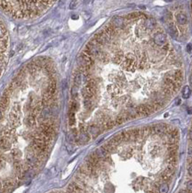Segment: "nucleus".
I'll list each match as a JSON object with an SVG mask.
<instances>
[{"label": "nucleus", "mask_w": 192, "mask_h": 193, "mask_svg": "<svg viewBox=\"0 0 192 193\" xmlns=\"http://www.w3.org/2000/svg\"><path fill=\"white\" fill-rule=\"evenodd\" d=\"M110 35L105 31V30H103V31H101V32H99V33H97L95 36H94V40L99 44V45H104V44H106V43H108V42H110Z\"/></svg>", "instance_id": "f257e3e1"}, {"label": "nucleus", "mask_w": 192, "mask_h": 193, "mask_svg": "<svg viewBox=\"0 0 192 193\" xmlns=\"http://www.w3.org/2000/svg\"><path fill=\"white\" fill-rule=\"evenodd\" d=\"M26 162L28 166L30 167H37L39 162V159H38V157L31 150V152L28 153L26 156Z\"/></svg>", "instance_id": "f03ea898"}, {"label": "nucleus", "mask_w": 192, "mask_h": 193, "mask_svg": "<svg viewBox=\"0 0 192 193\" xmlns=\"http://www.w3.org/2000/svg\"><path fill=\"white\" fill-rule=\"evenodd\" d=\"M154 42H155L156 45H160V46L164 45L165 44V42H166V37H165V35L164 33H158V34H156L155 37H154Z\"/></svg>", "instance_id": "7ed1b4c3"}, {"label": "nucleus", "mask_w": 192, "mask_h": 193, "mask_svg": "<svg viewBox=\"0 0 192 193\" xmlns=\"http://www.w3.org/2000/svg\"><path fill=\"white\" fill-rule=\"evenodd\" d=\"M9 120L10 123L12 124V126L13 127H17L20 124V120H19V115L17 111H13L10 113L9 115Z\"/></svg>", "instance_id": "20e7f679"}, {"label": "nucleus", "mask_w": 192, "mask_h": 193, "mask_svg": "<svg viewBox=\"0 0 192 193\" xmlns=\"http://www.w3.org/2000/svg\"><path fill=\"white\" fill-rule=\"evenodd\" d=\"M153 128H154V133L156 134H164L165 132L168 131L169 127L165 125V124H159V125H155L153 126Z\"/></svg>", "instance_id": "39448f33"}, {"label": "nucleus", "mask_w": 192, "mask_h": 193, "mask_svg": "<svg viewBox=\"0 0 192 193\" xmlns=\"http://www.w3.org/2000/svg\"><path fill=\"white\" fill-rule=\"evenodd\" d=\"M136 110H137L138 114L141 115V116H148V115L150 114V112H149V109H148L147 104L140 105V106H138V107L136 108Z\"/></svg>", "instance_id": "423d86ee"}, {"label": "nucleus", "mask_w": 192, "mask_h": 193, "mask_svg": "<svg viewBox=\"0 0 192 193\" xmlns=\"http://www.w3.org/2000/svg\"><path fill=\"white\" fill-rule=\"evenodd\" d=\"M111 24L115 27V28H120L123 26L124 24V20L122 17H114V18L112 19V22H111Z\"/></svg>", "instance_id": "0eeeda50"}, {"label": "nucleus", "mask_w": 192, "mask_h": 193, "mask_svg": "<svg viewBox=\"0 0 192 193\" xmlns=\"http://www.w3.org/2000/svg\"><path fill=\"white\" fill-rule=\"evenodd\" d=\"M94 153L96 154V156H97V157H99V159H103V157H107V155H108L109 152L105 150V148H104V147L102 146V147L97 149V150L94 151Z\"/></svg>", "instance_id": "6e6552de"}, {"label": "nucleus", "mask_w": 192, "mask_h": 193, "mask_svg": "<svg viewBox=\"0 0 192 193\" xmlns=\"http://www.w3.org/2000/svg\"><path fill=\"white\" fill-rule=\"evenodd\" d=\"M130 134H131V140H133V141H135V140H138L142 137L141 129L135 128V129L130 130Z\"/></svg>", "instance_id": "1a4fd4ad"}, {"label": "nucleus", "mask_w": 192, "mask_h": 193, "mask_svg": "<svg viewBox=\"0 0 192 193\" xmlns=\"http://www.w3.org/2000/svg\"><path fill=\"white\" fill-rule=\"evenodd\" d=\"M9 104V97L3 95L0 99V109L1 110H5Z\"/></svg>", "instance_id": "9d476101"}, {"label": "nucleus", "mask_w": 192, "mask_h": 193, "mask_svg": "<svg viewBox=\"0 0 192 193\" xmlns=\"http://www.w3.org/2000/svg\"><path fill=\"white\" fill-rule=\"evenodd\" d=\"M26 123H27V125H28L29 127H34L35 125H36V115H35L34 113L30 114V115L28 117V118H27V120H26Z\"/></svg>", "instance_id": "9b49d317"}, {"label": "nucleus", "mask_w": 192, "mask_h": 193, "mask_svg": "<svg viewBox=\"0 0 192 193\" xmlns=\"http://www.w3.org/2000/svg\"><path fill=\"white\" fill-rule=\"evenodd\" d=\"M88 134H91L92 136L95 137V136H97L100 134V128L97 126H94V125L90 126L88 127Z\"/></svg>", "instance_id": "f8f14e48"}, {"label": "nucleus", "mask_w": 192, "mask_h": 193, "mask_svg": "<svg viewBox=\"0 0 192 193\" xmlns=\"http://www.w3.org/2000/svg\"><path fill=\"white\" fill-rule=\"evenodd\" d=\"M176 18H177V22H178L179 24H181V25H184V24H186L187 22H188L187 16H186L185 14H183V13H179V14H177Z\"/></svg>", "instance_id": "ddd939ff"}, {"label": "nucleus", "mask_w": 192, "mask_h": 193, "mask_svg": "<svg viewBox=\"0 0 192 193\" xmlns=\"http://www.w3.org/2000/svg\"><path fill=\"white\" fill-rule=\"evenodd\" d=\"M156 26V21L153 18H149L145 21V27L149 29H154Z\"/></svg>", "instance_id": "4468645a"}, {"label": "nucleus", "mask_w": 192, "mask_h": 193, "mask_svg": "<svg viewBox=\"0 0 192 193\" xmlns=\"http://www.w3.org/2000/svg\"><path fill=\"white\" fill-rule=\"evenodd\" d=\"M1 184H2V189L9 190L13 186L14 182L13 180H6V181H4L3 183H1Z\"/></svg>", "instance_id": "2eb2a0df"}, {"label": "nucleus", "mask_w": 192, "mask_h": 193, "mask_svg": "<svg viewBox=\"0 0 192 193\" xmlns=\"http://www.w3.org/2000/svg\"><path fill=\"white\" fill-rule=\"evenodd\" d=\"M168 31H169V33H170V35H171L172 37H173V38L177 37L178 32H177L176 27L174 26L172 23V24H169V26H168Z\"/></svg>", "instance_id": "dca6fc26"}, {"label": "nucleus", "mask_w": 192, "mask_h": 193, "mask_svg": "<svg viewBox=\"0 0 192 193\" xmlns=\"http://www.w3.org/2000/svg\"><path fill=\"white\" fill-rule=\"evenodd\" d=\"M68 124H69V126H74L76 124L75 113L72 110H71L68 113Z\"/></svg>", "instance_id": "f3484780"}, {"label": "nucleus", "mask_w": 192, "mask_h": 193, "mask_svg": "<svg viewBox=\"0 0 192 193\" xmlns=\"http://www.w3.org/2000/svg\"><path fill=\"white\" fill-rule=\"evenodd\" d=\"M123 138V141H131V134L130 131H123L120 133Z\"/></svg>", "instance_id": "a211bd4d"}, {"label": "nucleus", "mask_w": 192, "mask_h": 193, "mask_svg": "<svg viewBox=\"0 0 192 193\" xmlns=\"http://www.w3.org/2000/svg\"><path fill=\"white\" fill-rule=\"evenodd\" d=\"M103 147L105 148V150L108 151V152H111V151H113L114 150H115V148H116V145H114L113 143H111L110 141L107 143H105L103 145Z\"/></svg>", "instance_id": "6ab92c4d"}, {"label": "nucleus", "mask_w": 192, "mask_h": 193, "mask_svg": "<svg viewBox=\"0 0 192 193\" xmlns=\"http://www.w3.org/2000/svg\"><path fill=\"white\" fill-rule=\"evenodd\" d=\"M190 94H191V92H190L189 87L188 85L184 86V88H183V90H182V97H183L184 99H188V98L190 96Z\"/></svg>", "instance_id": "aec40b11"}, {"label": "nucleus", "mask_w": 192, "mask_h": 193, "mask_svg": "<svg viewBox=\"0 0 192 193\" xmlns=\"http://www.w3.org/2000/svg\"><path fill=\"white\" fill-rule=\"evenodd\" d=\"M79 140L81 143H87L89 141V136L86 133H84V132H81L80 134V136H79Z\"/></svg>", "instance_id": "412c9836"}, {"label": "nucleus", "mask_w": 192, "mask_h": 193, "mask_svg": "<svg viewBox=\"0 0 192 193\" xmlns=\"http://www.w3.org/2000/svg\"><path fill=\"white\" fill-rule=\"evenodd\" d=\"M81 80H82V75H81V72H77L75 77H74V82H75V85L77 86L81 84Z\"/></svg>", "instance_id": "4be33fe9"}, {"label": "nucleus", "mask_w": 192, "mask_h": 193, "mask_svg": "<svg viewBox=\"0 0 192 193\" xmlns=\"http://www.w3.org/2000/svg\"><path fill=\"white\" fill-rule=\"evenodd\" d=\"M114 126H116V123L113 120H108L107 122H105V124H104V127H105L106 129H111L114 127Z\"/></svg>", "instance_id": "5701e85b"}, {"label": "nucleus", "mask_w": 192, "mask_h": 193, "mask_svg": "<svg viewBox=\"0 0 192 193\" xmlns=\"http://www.w3.org/2000/svg\"><path fill=\"white\" fill-rule=\"evenodd\" d=\"M170 178H171V173H168V172H166L165 170V172H164V173H161V179H162L163 181L167 182V181H169V180H170Z\"/></svg>", "instance_id": "b1692460"}, {"label": "nucleus", "mask_w": 192, "mask_h": 193, "mask_svg": "<svg viewBox=\"0 0 192 193\" xmlns=\"http://www.w3.org/2000/svg\"><path fill=\"white\" fill-rule=\"evenodd\" d=\"M167 162L169 163V165H172L174 166L177 163V159H176V156H169L168 159H167Z\"/></svg>", "instance_id": "393cba45"}, {"label": "nucleus", "mask_w": 192, "mask_h": 193, "mask_svg": "<svg viewBox=\"0 0 192 193\" xmlns=\"http://www.w3.org/2000/svg\"><path fill=\"white\" fill-rule=\"evenodd\" d=\"M142 13H129L127 16H126V18L128 19V20H134V19H137L138 17L141 15Z\"/></svg>", "instance_id": "a878e982"}, {"label": "nucleus", "mask_w": 192, "mask_h": 193, "mask_svg": "<svg viewBox=\"0 0 192 193\" xmlns=\"http://www.w3.org/2000/svg\"><path fill=\"white\" fill-rule=\"evenodd\" d=\"M113 141L117 143V144H118L119 143H121L122 141H123V138H122V135H121V134H116L113 138H111Z\"/></svg>", "instance_id": "bb28decb"}, {"label": "nucleus", "mask_w": 192, "mask_h": 193, "mask_svg": "<svg viewBox=\"0 0 192 193\" xmlns=\"http://www.w3.org/2000/svg\"><path fill=\"white\" fill-rule=\"evenodd\" d=\"M125 120H126V119H125V117H124V116H118V117L116 118L115 123H116L117 126H119V125H122V123H124Z\"/></svg>", "instance_id": "cd10ccee"}, {"label": "nucleus", "mask_w": 192, "mask_h": 193, "mask_svg": "<svg viewBox=\"0 0 192 193\" xmlns=\"http://www.w3.org/2000/svg\"><path fill=\"white\" fill-rule=\"evenodd\" d=\"M123 60H124V56L122 54H117L114 58V61L117 63H121L122 62H123Z\"/></svg>", "instance_id": "c85d7f7f"}, {"label": "nucleus", "mask_w": 192, "mask_h": 193, "mask_svg": "<svg viewBox=\"0 0 192 193\" xmlns=\"http://www.w3.org/2000/svg\"><path fill=\"white\" fill-rule=\"evenodd\" d=\"M84 107L86 109H90L91 106H92V101H91V99L90 98H84Z\"/></svg>", "instance_id": "c756f323"}, {"label": "nucleus", "mask_w": 192, "mask_h": 193, "mask_svg": "<svg viewBox=\"0 0 192 193\" xmlns=\"http://www.w3.org/2000/svg\"><path fill=\"white\" fill-rule=\"evenodd\" d=\"M159 191L161 193H166L168 191V185L167 184H162L159 188Z\"/></svg>", "instance_id": "7c9ffc66"}, {"label": "nucleus", "mask_w": 192, "mask_h": 193, "mask_svg": "<svg viewBox=\"0 0 192 193\" xmlns=\"http://www.w3.org/2000/svg\"><path fill=\"white\" fill-rule=\"evenodd\" d=\"M77 108H78V104H77V102H76V101H72L71 104V110H72V111L75 112V111L77 110Z\"/></svg>", "instance_id": "2f4dec72"}, {"label": "nucleus", "mask_w": 192, "mask_h": 193, "mask_svg": "<svg viewBox=\"0 0 192 193\" xmlns=\"http://www.w3.org/2000/svg\"><path fill=\"white\" fill-rule=\"evenodd\" d=\"M77 0H71V3H69V9H75L77 7Z\"/></svg>", "instance_id": "473e14b6"}, {"label": "nucleus", "mask_w": 192, "mask_h": 193, "mask_svg": "<svg viewBox=\"0 0 192 193\" xmlns=\"http://www.w3.org/2000/svg\"><path fill=\"white\" fill-rule=\"evenodd\" d=\"M173 166H172V165H169V166H167V168L165 169V171L172 174V173H173V171H174V167H173Z\"/></svg>", "instance_id": "72a5a7b5"}, {"label": "nucleus", "mask_w": 192, "mask_h": 193, "mask_svg": "<svg viewBox=\"0 0 192 193\" xmlns=\"http://www.w3.org/2000/svg\"><path fill=\"white\" fill-rule=\"evenodd\" d=\"M6 139H4V138H1V139H0V149L6 148Z\"/></svg>", "instance_id": "f704fd0d"}, {"label": "nucleus", "mask_w": 192, "mask_h": 193, "mask_svg": "<svg viewBox=\"0 0 192 193\" xmlns=\"http://www.w3.org/2000/svg\"><path fill=\"white\" fill-rule=\"evenodd\" d=\"M71 94H72L73 97H76V96L77 95V85H75L73 88H72V90H71Z\"/></svg>", "instance_id": "c9c22d12"}, {"label": "nucleus", "mask_w": 192, "mask_h": 193, "mask_svg": "<svg viewBox=\"0 0 192 193\" xmlns=\"http://www.w3.org/2000/svg\"><path fill=\"white\" fill-rule=\"evenodd\" d=\"M187 189L190 191H192V181H189L188 183H187Z\"/></svg>", "instance_id": "e433bc0d"}, {"label": "nucleus", "mask_w": 192, "mask_h": 193, "mask_svg": "<svg viewBox=\"0 0 192 193\" xmlns=\"http://www.w3.org/2000/svg\"><path fill=\"white\" fill-rule=\"evenodd\" d=\"M191 49H192V45H191V44H189L187 45V51L189 52H191Z\"/></svg>", "instance_id": "4c0bfd02"}, {"label": "nucleus", "mask_w": 192, "mask_h": 193, "mask_svg": "<svg viewBox=\"0 0 192 193\" xmlns=\"http://www.w3.org/2000/svg\"><path fill=\"white\" fill-rule=\"evenodd\" d=\"M90 1H91V0H83V3H84V5H87V4L90 3Z\"/></svg>", "instance_id": "58836bf2"}, {"label": "nucleus", "mask_w": 192, "mask_h": 193, "mask_svg": "<svg viewBox=\"0 0 192 193\" xmlns=\"http://www.w3.org/2000/svg\"><path fill=\"white\" fill-rule=\"evenodd\" d=\"M189 173L190 174V175H192V165L189 166Z\"/></svg>", "instance_id": "ea45409f"}, {"label": "nucleus", "mask_w": 192, "mask_h": 193, "mask_svg": "<svg viewBox=\"0 0 192 193\" xmlns=\"http://www.w3.org/2000/svg\"><path fill=\"white\" fill-rule=\"evenodd\" d=\"M189 154L192 157V147H189Z\"/></svg>", "instance_id": "a19ab883"}, {"label": "nucleus", "mask_w": 192, "mask_h": 193, "mask_svg": "<svg viewBox=\"0 0 192 193\" xmlns=\"http://www.w3.org/2000/svg\"><path fill=\"white\" fill-rule=\"evenodd\" d=\"M2 110H3L0 109V119H1V118H2V117H3V112H2Z\"/></svg>", "instance_id": "79ce46f5"}, {"label": "nucleus", "mask_w": 192, "mask_h": 193, "mask_svg": "<svg viewBox=\"0 0 192 193\" xmlns=\"http://www.w3.org/2000/svg\"><path fill=\"white\" fill-rule=\"evenodd\" d=\"M72 19H74V20L77 19V16H76V15H73V16H72Z\"/></svg>", "instance_id": "37998d69"}, {"label": "nucleus", "mask_w": 192, "mask_h": 193, "mask_svg": "<svg viewBox=\"0 0 192 193\" xmlns=\"http://www.w3.org/2000/svg\"><path fill=\"white\" fill-rule=\"evenodd\" d=\"M189 82H190V84L192 85V75L190 76V78H189Z\"/></svg>", "instance_id": "c03bdc74"}, {"label": "nucleus", "mask_w": 192, "mask_h": 193, "mask_svg": "<svg viewBox=\"0 0 192 193\" xmlns=\"http://www.w3.org/2000/svg\"><path fill=\"white\" fill-rule=\"evenodd\" d=\"M180 102H181V100H177V101H176V105L180 104Z\"/></svg>", "instance_id": "a18cd8bd"}, {"label": "nucleus", "mask_w": 192, "mask_h": 193, "mask_svg": "<svg viewBox=\"0 0 192 193\" xmlns=\"http://www.w3.org/2000/svg\"><path fill=\"white\" fill-rule=\"evenodd\" d=\"M165 2H172V0H165Z\"/></svg>", "instance_id": "49530a36"}]
</instances>
